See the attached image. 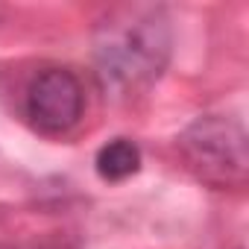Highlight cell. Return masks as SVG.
<instances>
[{"label":"cell","instance_id":"cell-1","mask_svg":"<svg viewBox=\"0 0 249 249\" xmlns=\"http://www.w3.org/2000/svg\"><path fill=\"white\" fill-rule=\"evenodd\" d=\"M97 68L106 88L138 91L161 76L170 56V27L161 9H123L97 33Z\"/></svg>","mask_w":249,"mask_h":249},{"label":"cell","instance_id":"cell-2","mask_svg":"<svg viewBox=\"0 0 249 249\" xmlns=\"http://www.w3.org/2000/svg\"><path fill=\"white\" fill-rule=\"evenodd\" d=\"M179 147L188 167L217 188L240 185L246 179V135L226 117H199L188 126Z\"/></svg>","mask_w":249,"mask_h":249},{"label":"cell","instance_id":"cell-3","mask_svg":"<svg viewBox=\"0 0 249 249\" xmlns=\"http://www.w3.org/2000/svg\"><path fill=\"white\" fill-rule=\"evenodd\" d=\"M82 85L68 68L41 71L27 88V117L44 135H62L82 117Z\"/></svg>","mask_w":249,"mask_h":249},{"label":"cell","instance_id":"cell-4","mask_svg":"<svg viewBox=\"0 0 249 249\" xmlns=\"http://www.w3.org/2000/svg\"><path fill=\"white\" fill-rule=\"evenodd\" d=\"M97 173L106 182H123L141 170V150L129 138H114L97 153Z\"/></svg>","mask_w":249,"mask_h":249},{"label":"cell","instance_id":"cell-5","mask_svg":"<svg viewBox=\"0 0 249 249\" xmlns=\"http://www.w3.org/2000/svg\"><path fill=\"white\" fill-rule=\"evenodd\" d=\"M0 249H15V246H0ZM18 249H65L62 243H47V246H18Z\"/></svg>","mask_w":249,"mask_h":249}]
</instances>
